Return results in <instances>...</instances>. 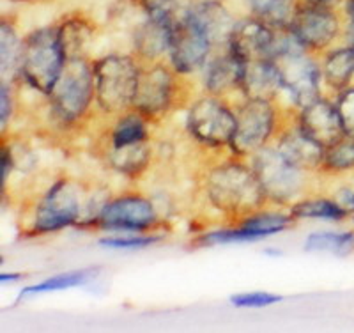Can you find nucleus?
I'll list each match as a JSON object with an SVG mask.
<instances>
[{
	"instance_id": "f257e3e1",
	"label": "nucleus",
	"mask_w": 354,
	"mask_h": 333,
	"mask_svg": "<svg viewBox=\"0 0 354 333\" xmlns=\"http://www.w3.org/2000/svg\"><path fill=\"white\" fill-rule=\"evenodd\" d=\"M205 195L218 211L241 220L262 211L268 201L254 167L239 160L225 161L209 170Z\"/></svg>"
},
{
	"instance_id": "f03ea898",
	"label": "nucleus",
	"mask_w": 354,
	"mask_h": 333,
	"mask_svg": "<svg viewBox=\"0 0 354 333\" xmlns=\"http://www.w3.org/2000/svg\"><path fill=\"white\" fill-rule=\"evenodd\" d=\"M94 64V101L101 112L121 116L133 109L142 62L137 57L106 55Z\"/></svg>"
},
{
	"instance_id": "7ed1b4c3",
	"label": "nucleus",
	"mask_w": 354,
	"mask_h": 333,
	"mask_svg": "<svg viewBox=\"0 0 354 333\" xmlns=\"http://www.w3.org/2000/svg\"><path fill=\"white\" fill-rule=\"evenodd\" d=\"M308 53L294 39L289 28L278 33L273 60L282 77L283 89L299 109H305L321 98L322 69Z\"/></svg>"
},
{
	"instance_id": "20e7f679",
	"label": "nucleus",
	"mask_w": 354,
	"mask_h": 333,
	"mask_svg": "<svg viewBox=\"0 0 354 333\" xmlns=\"http://www.w3.org/2000/svg\"><path fill=\"white\" fill-rule=\"evenodd\" d=\"M66 59L57 27H43L24 39L20 77L37 93L50 96L64 69Z\"/></svg>"
},
{
	"instance_id": "39448f33",
	"label": "nucleus",
	"mask_w": 354,
	"mask_h": 333,
	"mask_svg": "<svg viewBox=\"0 0 354 333\" xmlns=\"http://www.w3.org/2000/svg\"><path fill=\"white\" fill-rule=\"evenodd\" d=\"M50 109L61 125H75L91 109L94 94V64L85 57L69 59L50 93Z\"/></svg>"
},
{
	"instance_id": "423d86ee",
	"label": "nucleus",
	"mask_w": 354,
	"mask_h": 333,
	"mask_svg": "<svg viewBox=\"0 0 354 333\" xmlns=\"http://www.w3.org/2000/svg\"><path fill=\"white\" fill-rule=\"evenodd\" d=\"M88 215V201L84 202L80 188L71 179H59L41 197L34 209L30 234H48L75 225Z\"/></svg>"
},
{
	"instance_id": "0eeeda50",
	"label": "nucleus",
	"mask_w": 354,
	"mask_h": 333,
	"mask_svg": "<svg viewBox=\"0 0 354 333\" xmlns=\"http://www.w3.org/2000/svg\"><path fill=\"white\" fill-rule=\"evenodd\" d=\"M179 73L172 66L158 62H142L137 94L133 100V110L140 112L149 120L167 116L177 103L179 96Z\"/></svg>"
},
{
	"instance_id": "6e6552de",
	"label": "nucleus",
	"mask_w": 354,
	"mask_h": 333,
	"mask_svg": "<svg viewBox=\"0 0 354 333\" xmlns=\"http://www.w3.org/2000/svg\"><path fill=\"white\" fill-rule=\"evenodd\" d=\"M252 167L261 181L268 201L289 204L305 190V170L290 165L278 149L262 147L252 156Z\"/></svg>"
},
{
	"instance_id": "1a4fd4ad",
	"label": "nucleus",
	"mask_w": 354,
	"mask_h": 333,
	"mask_svg": "<svg viewBox=\"0 0 354 333\" xmlns=\"http://www.w3.org/2000/svg\"><path fill=\"white\" fill-rule=\"evenodd\" d=\"M238 128V116L218 96H205L192 105L188 114L189 135L207 147L230 145Z\"/></svg>"
},
{
	"instance_id": "9d476101",
	"label": "nucleus",
	"mask_w": 354,
	"mask_h": 333,
	"mask_svg": "<svg viewBox=\"0 0 354 333\" xmlns=\"http://www.w3.org/2000/svg\"><path fill=\"white\" fill-rule=\"evenodd\" d=\"M238 128L229 149L236 158L254 156L268 145L277 129V112L271 101L246 100L236 112Z\"/></svg>"
},
{
	"instance_id": "9b49d317",
	"label": "nucleus",
	"mask_w": 354,
	"mask_h": 333,
	"mask_svg": "<svg viewBox=\"0 0 354 333\" xmlns=\"http://www.w3.org/2000/svg\"><path fill=\"white\" fill-rule=\"evenodd\" d=\"M342 30V21L330 6L306 2L298 4L289 24V33L306 52L326 50Z\"/></svg>"
},
{
	"instance_id": "f8f14e48",
	"label": "nucleus",
	"mask_w": 354,
	"mask_h": 333,
	"mask_svg": "<svg viewBox=\"0 0 354 333\" xmlns=\"http://www.w3.org/2000/svg\"><path fill=\"white\" fill-rule=\"evenodd\" d=\"M158 211L153 202L137 193H128L106 202L94 225L105 231L142 233L158 225Z\"/></svg>"
},
{
	"instance_id": "ddd939ff",
	"label": "nucleus",
	"mask_w": 354,
	"mask_h": 333,
	"mask_svg": "<svg viewBox=\"0 0 354 333\" xmlns=\"http://www.w3.org/2000/svg\"><path fill=\"white\" fill-rule=\"evenodd\" d=\"M211 50L213 44L198 28H195L185 17L177 18L174 24L169 57L170 64L179 75H189L201 69Z\"/></svg>"
},
{
	"instance_id": "4468645a",
	"label": "nucleus",
	"mask_w": 354,
	"mask_h": 333,
	"mask_svg": "<svg viewBox=\"0 0 354 333\" xmlns=\"http://www.w3.org/2000/svg\"><path fill=\"white\" fill-rule=\"evenodd\" d=\"M277 41L278 28L252 17L236 24L227 48L245 62L259 59H273Z\"/></svg>"
},
{
	"instance_id": "2eb2a0df",
	"label": "nucleus",
	"mask_w": 354,
	"mask_h": 333,
	"mask_svg": "<svg viewBox=\"0 0 354 333\" xmlns=\"http://www.w3.org/2000/svg\"><path fill=\"white\" fill-rule=\"evenodd\" d=\"M183 17L209 39L213 48L214 46L227 48L234 27L238 24L229 12V9L214 0H202V2L189 6Z\"/></svg>"
},
{
	"instance_id": "dca6fc26",
	"label": "nucleus",
	"mask_w": 354,
	"mask_h": 333,
	"mask_svg": "<svg viewBox=\"0 0 354 333\" xmlns=\"http://www.w3.org/2000/svg\"><path fill=\"white\" fill-rule=\"evenodd\" d=\"M298 126L308 137L324 147H330L346 135L337 105L322 98L301 109L298 116Z\"/></svg>"
},
{
	"instance_id": "f3484780",
	"label": "nucleus",
	"mask_w": 354,
	"mask_h": 333,
	"mask_svg": "<svg viewBox=\"0 0 354 333\" xmlns=\"http://www.w3.org/2000/svg\"><path fill=\"white\" fill-rule=\"evenodd\" d=\"M277 149L290 165H294L299 170H305V172L322 169V161H324V154H326V147L308 137L299 128L298 123L292 128H287L280 135Z\"/></svg>"
},
{
	"instance_id": "a211bd4d",
	"label": "nucleus",
	"mask_w": 354,
	"mask_h": 333,
	"mask_svg": "<svg viewBox=\"0 0 354 333\" xmlns=\"http://www.w3.org/2000/svg\"><path fill=\"white\" fill-rule=\"evenodd\" d=\"M245 60L239 59L236 53L229 48H223V52L207 62L204 71V85L205 91L211 96L223 98L234 91H241L243 73H245Z\"/></svg>"
},
{
	"instance_id": "6ab92c4d",
	"label": "nucleus",
	"mask_w": 354,
	"mask_h": 333,
	"mask_svg": "<svg viewBox=\"0 0 354 333\" xmlns=\"http://www.w3.org/2000/svg\"><path fill=\"white\" fill-rule=\"evenodd\" d=\"M179 18V17H177ZM177 18H154L142 24L135 33V55L140 62H158L165 53L170 52L172 44V30Z\"/></svg>"
},
{
	"instance_id": "aec40b11",
	"label": "nucleus",
	"mask_w": 354,
	"mask_h": 333,
	"mask_svg": "<svg viewBox=\"0 0 354 333\" xmlns=\"http://www.w3.org/2000/svg\"><path fill=\"white\" fill-rule=\"evenodd\" d=\"M283 89L282 77L273 59L250 60L245 64L241 91L246 100L273 101L277 93Z\"/></svg>"
},
{
	"instance_id": "412c9836",
	"label": "nucleus",
	"mask_w": 354,
	"mask_h": 333,
	"mask_svg": "<svg viewBox=\"0 0 354 333\" xmlns=\"http://www.w3.org/2000/svg\"><path fill=\"white\" fill-rule=\"evenodd\" d=\"M322 80L335 91L349 87L354 80V46L346 44L330 50L321 64Z\"/></svg>"
},
{
	"instance_id": "4be33fe9",
	"label": "nucleus",
	"mask_w": 354,
	"mask_h": 333,
	"mask_svg": "<svg viewBox=\"0 0 354 333\" xmlns=\"http://www.w3.org/2000/svg\"><path fill=\"white\" fill-rule=\"evenodd\" d=\"M149 119L142 116L137 110H128L121 114L117 119L115 126L110 133V147L109 149H121L128 145L142 144V142H149Z\"/></svg>"
},
{
	"instance_id": "5701e85b",
	"label": "nucleus",
	"mask_w": 354,
	"mask_h": 333,
	"mask_svg": "<svg viewBox=\"0 0 354 333\" xmlns=\"http://www.w3.org/2000/svg\"><path fill=\"white\" fill-rule=\"evenodd\" d=\"M66 59H80L84 57L87 44L91 43L94 27L84 17H69L57 27Z\"/></svg>"
},
{
	"instance_id": "b1692460",
	"label": "nucleus",
	"mask_w": 354,
	"mask_h": 333,
	"mask_svg": "<svg viewBox=\"0 0 354 333\" xmlns=\"http://www.w3.org/2000/svg\"><path fill=\"white\" fill-rule=\"evenodd\" d=\"M151 161L149 142L128 145L121 149H109V163L122 176L138 177Z\"/></svg>"
},
{
	"instance_id": "393cba45",
	"label": "nucleus",
	"mask_w": 354,
	"mask_h": 333,
	"mask_svg": "<svg viewBox=\"0 0 354 333\" xmlns=\"http://www.w3.org/2000/svg\"><path fill=\"white\" fill-rule=\"evenodd\" d=\"M21 52H24V39L18 36L17 28L8 21H2L0 25V62H2L4 80L20 77Z\"/></svg>"
},
{
	"instance_id": "a878e982",
	"label": "nucleus",
	"mask_w": 354,
	"mask_h": 333,
	"mask_svg": "<svg viewBox=\"0 0 354 333\" xmlns=\"http://www.w3.org/2000/svg\"><path fill=\"white\" fill-rule=\"evenodd\" d=\"M252 15L278 30L289 28L292 15L298 8L296 0H246Z\"/></svg>"
},
{
	"instance_id": "bb28decb",
	"label": "nucleus",
	"mask_w": 354,
	"mask_h": 333,
	"mask_svg": "<svg viewBox=\"0 0 354 333\" xmlns=\"http://www.w3.org/2000/svg\"><path fill=\"white\" fill-rule=\"evenodd\" d=\"M303 249L306 252H331L340 257L351 255L354 252V231H344V233L321 231V233H312L306 237Z\"/></svg>"
},
{
	"instance_id": "cd10ccee",
	"label": "nucleus",
	"mask_w": 354,
	"mask_h": 333,
	"mask_svg": "<svg viewBox=\"0 0 354 333\" xmlns=\"http://www.w3.org/2000/svg\"><path fill=\"white\" fill-rule=\"evenodd\" d=\"M290 215L298 218H322V220L344 222L351 218L342 206L335 199H303L290 208Z\"/></svg>"
},
{
	"instance_id": "c85d7f7f",
	"label": "nucleus",
	"mask_w": 354,
	"mask_h": 333,
	"mask_svg": "<svg viewBox=\"0 0 354 333\" xmlns=\"http://www.w3.org/2000/svg\"><path fill=\"white\" fill-rule=\"evenodd\" d=\"M100 271V268H87V269H75V271H68V273L55 275V277H50L46 280L39 282V284L28 285L21 291V296H30V294L37 293H52V291H62L69 289V287H77V285L85 284L88 282L94 275Z\"/></svg>"
},
{
	"instance_id": "c756f323",
	"label": "nucleus",
	"mask_w": 354,
	"mask_h": 333,
	"mask_svg": "<svg viewBox=\"0 0 354 333\" xmlns=\"http://www.w3.org/2000/svg\"><path fill=\"white\" fill-rule=\"evenodd\" d=\"M322 170L330 174H342L354 170V137L344 135L340 141L326 147Z\"/></svg>"
},
{
	"instance_id": "7c9ffc66",
	"label": "nucleus",
	"mask_w": 354,
	"mask_h": 333,
	"mask_svg": "<svg viewBox=\"0 0 354 333\" xmlns=\"http://www.w3.org/2000/svg\"><path fill=\"white\" fill-rule=\"evenodd\" d=\"M160 236H112V237H101L100 245L113 250H140L158 243Z\"/></svg>"
},
{
	"instance_id": "2f4dec72",
	"label": "nucleus",
	"mask_w": 354,
	"mask_h": 333,
	"mask_svg": "<svg viewBox=\"0 0 354 333\" xmlns=\"http://www.w3.org/2000/svg\"><path fill=\"white\" fill-rule=\"evenodd\" d=\"M335 105H337L338 116L342 119L344 132L349 137H354V85L338 91Z\"/></svg>"
},
{
	"instance_id": "473e14b6",
	"label": "nucleus",
	"mask_w": 354,
	"mask_h": 333,
	"mask_svg": "<svg viewBox=\"0 0 354 333\" xmlns=\"http://www.w3.org/2000/svg\"><path fill=\"white\" fill-rule=\"evenodd\" d=\"M282 301V296H277V294L271 293H241L236 294V296L230 298V303L238 309H264V307H270Z\"/></svg>"
},
{
	"instance_id": "72a5a7b5",
	"label": "nucleus",
	"mask_w": 354,
	"mask_h": 333,
	"mask_svg": "<svg viewBox=\"0 0 354 333\" xmlns=\"http://www.w3.org/2000/svg\"><path fill=\"white\" fill-rule=\"evenodd\" d=\"M140 4L144 6L149 17L169 18V20L177 18L176 11L179 8V0H140Z\"/></svg>"
},
{
	"instance_id": "f704fd0d",
	"label": "nucleus",
	"mask_w": 354,
	"mask_h": 333,
	"mask_svg": "<svg viewBox=\"0 0 354 333\" xmlns=\"http://www.w3.org/2000/svg\"><path fill=\"white\" fill-rule=\"evenodd\" d=\"M0 103H2V109H0V126H2V132H4L12 112L11 93H9V85L6 82H2V87H0Z\"/></svg>"
},
{
	"instance_id": "c9c22d12",
	"label": "nucleus",
	"mask_w": 354,
	"mask_h": 333,
	"mask_svg": "<svg viewBox=\"0 0 354 333\" xmlns=\"http://www.w3.org/2000/svg\"><path fill=\"white\" fill-rule=\"evenodd\" d=\"M335 201L346 209L347 213L353 217L354 215V186H342L340 190H337L333 195Z\"/></svg>"
},
{
	"instance_id": "e433bc0d",
	"label": "nucleus",
	"mask_w": 354,
	"mask_h": 333,
	"mask_svg": "<svg viewBox=\"0 0 354 333\" xmlns=\"http://www.w3.org/2000/svg\"><path fill=\"white\" fill-rule=\"evenodd\" d=\"M2 179H0V185H2V190L6 188V183H8V177H9V172H11L12 169V163H15V160H12V151L9 147H2Z\"/></svg>"
},
{
	"instance_id": "4c0bfd02",
	"label": "nucleus",
	"mask_w": 354,
	"mask_h": 333,
	"mask_svg": "<svg viewBox=\"0 0 354 333\" xmlns=\"http://www.w3.org/2000/svg\"><path fill=\"white\" fill-rule=\"evenodd\" d=\"M344 12H346V18L349 21V25H354V0H346Z\"/></svg>"
},
{
	"instance_id": "58836bf2",
	"label": "nucleus",
	"mask_w": 354,
	"mask_h": 333,
	"mask_svg": "<svg viewBox=\"0 0 354 333\" xmlns=\"http://www.w3.org/2000/svg\"><path fill=\"white\" fill-rule=\"evenodd\" d=\"M346 39H347V44H351V46H354V25H347Z\"/></svg>"
},
{
	"instance_id": "ea45409f",
	"label": "nucleus",
	"mask_w": 354,
	"mask_h": 333,
	"mask_svg": "<svg viewBox=\"0 0 354 333\" xmlns=\"http://www.w3.org/2000/svg\"><path fill=\"white\" fill-rule=\"evenodd\" d=\"M310 2H315V4H322V6H330L333 8L335 4H338L340 0H310Z\"/></svg>"
},
{
	"instance_id": "a19ab883",
	"label": "nucleus",
	"mask_w": 354,
	"mask_h": 333,
	"mask_svg": "<svg viewBox=\"0 0 354 333\" xmlns=\"http://www.w3.org/2000/svg\"><path fill=\"white\" fill-rule=\"evenodd\" d=\"M2 282H8V280H17V278H21L20 273H2Z\"/></svg>"
},
{
	"instance_id": "79ce46f5",
	"label": "nucleus",
	"mask_w": 354,
	"mask_h": 333,
	"mask_svg": "<svg viewBox=\"0 0 354 333\" xmlns=\"http://www.w3.org/2000/svg\"><path fill=\"white\" fill-rule=\"evenodd\" d=\"M351 220H353V224H354V215H353V217H351Z\"/></svg>"
}]
</instances>
